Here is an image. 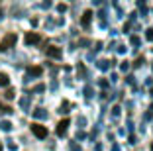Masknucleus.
I'll use <instances>...</instances> for the list:
<instances>
[{
	"mask_svg": "<svg viewBox=\"0 0 153 151\" xmlns=\"http://www.w3.org/2000/svg\"><path fill=\"white\" fill-rule=\"evenodd\" d=\"M16 41H18V36H16V33H6L4 39L0 41V53H2V51H8L10 47H14Z\"/></svg>",
	"mask_w": 153,
	"mask_h": 151,
	"instance_id": "nucleus-1",
	"label": "nucleus"
},
{
	"mask_svg": "<svg viewBox=\"0 0 153 151\" xmlns=\"http://www.w3.org/2000/svg\"><path fill=\"white\" fill-rule=\"evenodd\" d=\"M32 133L39 139H45L47 138V128H43V126H39V124H32Z\"/></svg>",
	"mask_w": 153,
	"mask_h": 151,
	"instance_id": "nucleus-2",
	"label": "nucleus"
},
{
	"mask_svg": "<svg viewBox=\"0 0 153 151\" xmlns=\"http://www.w3.org/2000/svg\"><path fill=\"white\" fill-rule=\"evenodd\" d=\"M39 33H36V31H27L26 33V45H36V43H39Z\"/></svg>",
	"mask_w": 153,
	"mask_h": 151,
	"instance_id": "nucleus-3",
	"label": "nucleus"
},
{
	"mask_svg": "<svg viewBox=\"0 0 153 151\" xmlns=\"http://www.w3.org/2000/svg\"><path fill=\"white\" fill-rule=\"evenodd\" d=\"M45 53H47V57L61 59V49H59V47H53V45H49V47H45Z\"/></svg>",
	"mask_w": 153,
	"mask_h": 151,
	"instance_id": "nucleus-4",
	"label": "nucleus"
},
{
	"mask_svg": "<svg viewBox=\"0 0 153 151\" xmlns=\"http://www.w3.org/2000/svg\"><path fill=\"white\" fill-rule=\"evenodd\" d=\"M43 69L41 67H27V79H32V77H41Z\"/></svg>",
	"mask_w": 153,
	"mask_h": 151,
	"instance_id": "nucleus-5",
	"label": "nucleus"
},
{
	"mask_svg": "<svg viewBox=\"0 0 153 151\" xmlns=\"http://www.w3.org/2000/svg\"><path fill=\"white\" fill-rule=\"evenodd\" d=\"M90 20H92V12H90V10H86V12L82 14V18H81V26L82 28H88L90 26Z\"/></svg>",
	"mask_w": 153,
	"mask_h": 151,
	"instance_id": "nucleus-6",
	"label": "nucleus"
},
{
	"mask_svg": "<svg viewBox=\"0 0 153 151\" xmlns=\"http://www.w3.org/2000/svg\"><path fill=\"white\" fill-rule=\"evenodd\" d=\"M67 126H69V120H67V118L59 122V124H57V135H65V132H67Z\"/></svg>",
	"mask_w": 153,
	"mask_h": 151,
	"instance_id": "nucleus-7",
	"label": "nucleus"
},
{
	"mask_svg": "<svg viewBox=\"0 0 153 151\" xmlns=\"http://www.w3.org/2000/svg\"><path fill=\"white\" fill-rule=\"evenodd\" d=\"M33 118H36V120H45V118H47V112H45L43 108H37V110H33Z\"/></svg>",
	"mask_w": 153,
	"mask_h": 151,
	"instance_id": "nucleus-8",
	"label": "nucleus"
},
{
	"mask_svg": "<svg viewBox=\"0 0 153 151\" xmlns=\"http://www.w3.org/2000/svg\"><path fill=\"white\" fill-rule=\"evenodd\" d=\"M0 129H2V132H10V129H12V122L2 120V122H0Z\"/></svg>",
	"mask_w": 153,
	"mask_h": 151,
	"instance_id": "nucleus-9",
	"label": "nucleus"
},
{
	"mask_svg": "<svg viewBox=\"0 0 153 151\" xmlns=\"http://www.w3.org/2000/svg\"><path fill=\"white\" fill-rule=\"evenodd\" d=\"M10 85V79L6 73H0V86H8Z\"/></svg>",
	"mask_w": 153,
	"mask_h": 151,
	"instance_id": "nucleus-10",
	"label": "nucleus"
},
{
	"mask_svg": "<svg viewBox=\"0 0 153 151\" xmlns=\"http://www.w3.org/2000/svg\"><path fill=\"white\" fill-rule=\"evenodd\" d=\"M12 108H10V106H4V104H2V102H0V114H12Z\"/></svg>",
	"mask_w": 153,
	"mask_h": 151,
	"instance_id": "nucleus-11",
	"label": "nucleus"
},
{
	"mask_svg": "<svg viewBox=\"0 0 153 151\" xmlns=\"http://www.w3.org/2000/svg\"><path fill=\"white\" fill-rule=\"evenodd\" d=\"M108 63L110 61H98V69H100V71H108V67H110Z\"/></svg>",
	"mask_w": 153,
	"mask_h": 151,
	"instance_id": "nucleus-12",
	"label": "nucleus"
},
{
	"mask_svg": "<svg viewBox=\"0 0 153 151\" xmlns=\"http://www.w3.org/2000/svg\"><path fill=\"white\" fill-rule=\"evenodd\" d=\"M20 106H22L24 110H27V108H30V98H22V100H20Z\"/></svg>",
	"mask_w": 153,
	"mask_h": 151,
	"instance_id": "nucleus-13",
	"label": "nucleus"
},
{
	"mask_svg": "<svg viewBox=\"0 0 153 151\" xmlns=\"http://www.w3.org/2000/svg\"><path fill=\"white\" fill-rule=\"evenodd\" d=\"M131 45H134V47H140V43H141V39H140V37H137V36H131Z\"/></svg>",
	"mask_w": 153,
	"mask_h": 151,
	"instance_id": "nucleus-14",
	"label": "nucleus"
},
{
	"mask_svg": "<svg viewBox=\"0 0 153 151\" xmlns=\"http://www.w3.org/2000/svg\"><path fill=\"white\" fill-rule=\"evenodd\" d=\"M76 71H79V77H85V65H82V63H79V67H76Z\"/></svg>",
	"mask_w": 153,
	"mask_h": 151,
	"instance_id": "nucleus-15",
	"label": "nucleus"
},
{
	"mask_svg": "<svg viewBox=\"0 0 153 151\" xmlns=\"http://www.w3.org/2000/svg\"><path fill=\"white\" fill-rule=\"evenodd\" d=\"M4 96H6V98H8V100H12V98H14V96H16V92H14V90H12V89H8V90H6V94H4Z\"/></svg>",
	"mask_w": 153,
	"mask_h": 151,
	"instance_id": "nucleus-16",
	"label": "nucleus"
},
{
	"mask_svg": "<svg viewBox=\"0 0 153 151\" xmlns=\"http://www.w3.org/2000/svg\"><path fill=\"white\" fill-rule=\"evenodd\" d=\"M41 8H43V10H49L51 8V0H43V2H41Z\"/></svg>",
	"mask_w": 153,
	"mask_h": 151,
	"instance_id": "nucleus-17",
	"label": "nucleus"
},
{
	"mask_svg": "<svg viewBox=\"0 0 153 151\" xmlns=\"http://www.w3.org/2000/svg\"><path fill=\"white\" fill-rule=\"evenodd\" d=\"M59 112H61V114L69 112V102H63V104H61V110H59Z\"/></svg>",
	"mask_w": 153,
	"mask_h": 151,
	"instance_id": "nucleus-18",
	"label": "nucleus"
},
{
	"mask_svg": "<svg viewBox=\"0 0 153 151\" xmlns=\"http://www.w3.org/2000/svg\"><path fill=\"white\" fill-rule=\"evenodd\" d=\"M57 12H67V4H57Z\"/></svg>",
	"mask_w": 153,
	"mask_h": 151,
	"instance_id": "nucleus-19",
	"label": "nucleus"
},
{
	"mask_svg": "<svg viewBox=\"0 0 153 151\" xmlns=\"http://www.w3.org/2000/svg\"><path fill=\"white\" fill-rule=\"evenodd\" d=\"M145 37H147L149 41H153V30H151V28H149V30L145 31Z\"/></svg>",
	"mask_w": 153,
	"mask_h": 151,
	"instance_id": "nucleus-20",
	"label": "nucleus"
},
{
	"mask_svg": "<svg viewBox=\"0 0 153 151\" xmlns=\"http://www.w3.org/2000/svg\"><path fill=\"white\" fill-rule=\"evenodd\" d=\"M79 45H81V47H88L90 41H88V39H81V41H79Z\"/></svg>",
	"mask_w": 153,
	"mask_h": 151,
	"instance_id": "nucleus-21",
	"label": "nucleus"
},
{
	"mask_svg": "<svg viewBox=\"0 0 153 151\" xmlns=\"http://www.w3.org/2000/svg\"><path fill=\"white\" fill-rule=\"evenodd\" d=\"M85 96H86V98L92 96V89H90V86H86V89H85Z\"/></svg>",
	"mask_w": 153,
	"mask_h": 151,
	"instance_id": "nucleus-22",
	"label": "nucleus"
},
{
	"mask_svg": "<svg viewBox=\"0 0 153 151\" xmlns=\"http://www.w3.org/2000/svg\"><path fill=\"white\" fill-rule=\"evenodd\" d=\"M43 90H45V86H43V85H37L36 89H33V92H43Z\"/></svg>",
	"mask_w": 153,
	"mask_h": 151,
	"instance_id": "nucleus-23",
	"label": "nucleus"
},
{
	"mask_svg": "<svg viewBox=\"0 0 153 151\" xmlns=\"http://www.w3.org/2000/svg\"><path fill=\"white\" fill-rule=\"evenodd\" d=\"M116 51H118V53H126V47H124V45H118Z\"/></svg>",
	"mask_w": 153,
	"mask_h": 151,
	"instance_id": "nucleus-24",
	"label": "nucleus"
},
{
	"mask_svg": "<svg viewBox=\"0 0 153 151\" xmlns=\"http://www.w3.org/2000/svg\"><path fill=\"white\" fill-rule=\"evenodd\" d=\"M71 151H81V147L76 145V143H71Z\"/></svg>",
	"mask_w": 153,
	"mask_h": 151,
	"instance_id": "nucleus-25",
	"label": "nucleus"
},
{
	"mask_svg": "<svg viewBox=\"0 0 153 151\" xmlns=\"http://www.w3.org/2000/svg\"><path fill=\"white\" fill-rule=\"evenodd\" d=\"M137 6H140V10L145 8V0H137Z\"/></svg>",
	"mask_w": 153,
	"mask_h": 151,
	"instance_id": "nucleus-26",
	"label": "nucleus"
},
{
	"mask_svg": "<svg viewBox=\"0 0 153 151\" xmlns=\"http://www.w3.org/2000/svg\"><path fill=\"white\" fill-rule=\"evenodd\" d=\"M8 149H10V151H16V143L10 141V143H8Z\"/></svg>",
	"mask_w": 153,
	"mask_h": 151,
	"instance_id": "nucleus-27",
	"label": "nucleus"
},
{
	"mask_svg": "<svg viewBox=\"0 0 153 151\" xmlns=\"http://www.w3.org/2000/svg\"><path fill=\"white\" fill-rule=\"evenodd\" d=\"M4 18V12H2V8H0V20Z\"/></svg>",
	"mask_w": 153,
	"mask_h": 151,
	"instance_id": "nucleus-28",
	"label": "nucleus"
},
{
	"mask_svg": "<svg viewBox=\"0 0 153 151\" xmlns=\"http://www.w3.org/2000/svg\"><path fill=\"white\" fill-rule=\"evenodd\" d=\"M151 149H153V145H151Z\"/></svg>",
	"mask_w": 153,
	"mask_h": 151,
	"instance_id": "nucleus-29",
	"label": "nucleus"
}]
</instances>
